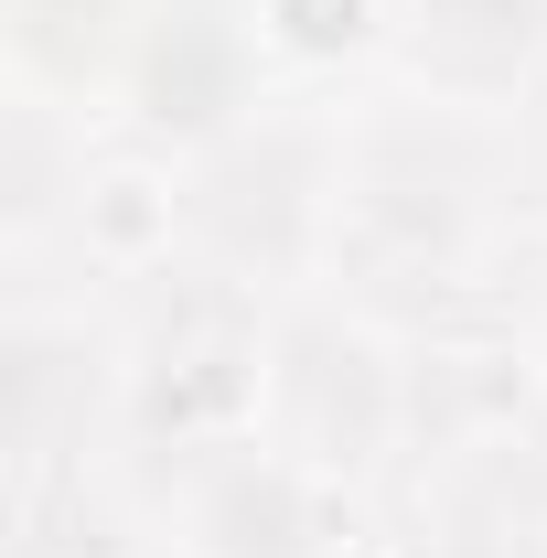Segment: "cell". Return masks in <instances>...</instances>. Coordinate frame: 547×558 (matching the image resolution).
<instances>
[{
	"instance_id": "6da1fadb",
	"label": "cell",
	"mask_w": 547,
	"mask_h": 558,
	"mask_svg": "<svg viewBox=\"0 0 547 558\" xmlns=\"http://www.w3.org/2000/svg\"><path fill=\"white\" fill-rule=\"evenodd\" d=\"M483 119L462 108H354L333 172V236H323V290L409 333L429 312L473 301L494 258V183H483Z\"/></svg>"
},
{
	"instance_id": "7a4b0ae2",
	"label": "cell",
	"mask_w": 547,
	"mask_h": 558,
	"mask_svg": "<svg viewBox=\"0 0 547 558\" xmlns=\"http://www.w3.org/2000/svg\"><path fill=\"white\" fill-rule=\"evenodd\" d=\"M269 323L279 301L205 258H161L119 290V451L150 462H205L258 429L269 387Z\"/></svg>"
},
{
	"instance_id": "3957f363",
	"label": "cell",
	"mask_w": 547,
	"mask_h": 558,
	"mask_svg": "<svg viewBox=\"0 0 547 558\" xmlns=\"http://www.w3.org/2000/svg\"><path fill=\"white\" fill-rule=\"evenodd\" d=\"M333 172H343V108L269 97L247 130L205 140L183 161V258L247 279V290H323L333 236Z\"/></svg>"
},
{
	"instance_id": "277c9868",
	"label": "cell",
	"mask_w": 547,
	"mask_h": 558,
	"mask_svg": "<svg viewBox=\"0 0 547 558\" xmlns=\"http://www.w3.org/2000/svg\"><path fill=\"white\" fill-rule=\"evenodd\" d=\"M258 440L312 462L323 484L365 494L409 451V365L376 312L333 290H290L269 323V387H258Z\"/></svg>"
},
{
	"instance_id": "5b68a950",
	"label": "cell",
	"mask_w": 547,
	"mask_h": 558,
	"mask_svg": "<svg viewBox=\"0 0 547 558\" xmlns=\"http://www.w3.org/2000/svg\"><path fill=\"white\" fill-rule=\"evenodd\" d=\"M398 365H409V462L418 473L473 462V451H494V440H515V429L547 418V344L494 290L409 323Z\"/></svg>"
},
{
	"instance_id": "8992f818",
	"label": "cell",
	"mask_w": 547,
	"mask_h": 558,
	"mask_svg": "<svg viewBox=\"0 0 547 558\" xmlns=\"http://www.w3.org/2000/svg\"><path fill=\"white\" fill-rule=\"evenodd\" d=\"M269 108V54L247 33V0H150L139 54L119 75V140L194 161L205 140L247 130Z\"/></svg>"
},
{
	"instance_id": "52a82bcc",
	"label": "cell",
	"mask_w": 547,
	"mask_h": 558,
	"mask_svg": "<svg viewBox=\"0 0 547 558\" xmlns=\"http://www.w3.org/2000/svg\"><path fill=\"white\" fill-rule=\"evenodd\" d=\"M172 537L183 558H354V494L290 462L279 440H226L172 473Z\"/></svg>"
},
{
	"instance_id": "ba28073f",
	"label": "cell",
	"mask_w": 547,
	"mask_h": 558,
	"mask_svg": "<svg viewBox=\"0 0 547 558\" xmlns=\"http://www.w3.org/2000/svg\"><path fill=\"white\" fill-rule=\"evenodd\" d=\"M398 75L429 108L505 119L547 75V0H398Z\"/></svg>"
},
{
	"instance_id": "9c48e42d",
	"label": "cell",
	"mask_w": 547,
	"mask_h": 558,
	"mask_svg": "<svg viewBox=\"0 0 547 558\" xmlns=\"http://www.w3.org/2000/svg\"><path fill=\"white\" fill-rule=\"evenodd\" d=\"M97 108H65L44 86H11L0 108V226H11V258L33 269L44 247H65L75 205H86V172H97Z\"/></svg>"
},
{
	"instance_id": "30bf717a",
	"label": "cell",
	"mask_w": 547,
	"mask_h": 558,
	"mask_svg": "<svg viewBox=\"0 0 547 558\" xmlns=\"http://www.w3.org/2000/svg\"><path fill=\"white\" fill-rule=\"evenodd\" d=\"M11 22V86H44L65 108H119V75L139 54L150 0H0Z\"/></svg>"
},
{
	"instance_id": "8fae6325",
	"label": "cell",
	"mask_w": 547,
	"mask_h": 558,
	"mask_svg": "<svg viewBox=\"0 0 547 558\" xmlns=\"http://www.w3.org/2000/svg\"><path fill=\"white\" fill-rule=\"evenodd\" d=\"M247 33H258V54L269 75H343L365 65V54H387L398 44V0H247Z\"/></svg>"
},
{
	"instance_id": "7c38bea8",
	"label": "cell",
	"mask_w": 547,
	"mask_h": 558,
	"mask_svg": "<svg viewBox=\"0 0 547 558\" xmlns=\"http://www.w3.org/2000/svg\"><path fill=\"white\" fill-rule=\"evenodd\" d=\"M130 558H161V548H130ZM172 558H183V548H172Z\"/></svg>"
}]
</instances>
